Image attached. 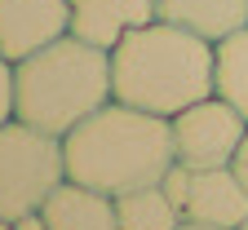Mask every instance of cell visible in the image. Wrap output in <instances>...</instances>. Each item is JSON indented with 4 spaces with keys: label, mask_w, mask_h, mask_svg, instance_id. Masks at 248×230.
Here are the masks:
<instances>
[{
    "label": "cell",
    "mask_w": 248,
    "mask_h": 230,
    "mask_svg": "<svg viewBox=\"0 0 248 230\" xmlns=\"http://www.w3.org/2000/svg\"><path fill=\"white\" fill-rule=\"evenodd\" d=\"M111 89L115 102L173 120L217 93V45L155 18L111 49Z\"/></svg>",
    "instance_id": "6da1fadb"
},
{
    "label": "cell",
    "mask_w": 248,
    "mask_h": 230,
    "mask_svg": "<svg viewBox=\"0 0 248 230\" xmlns=\"http://www.w3.org/2000/svg\"><path fill=\"white\" fill-rule=\"evenodd\" d=\"M62 155H67L71 182L93 186L111 199L142 186H160L164 173L177 164L173 124L164 115H151L124 102H107L98 115L71 128L62 138Z\"/></svg>",
    "instance_id": "7a4b0ae2"
},
{
    "label": "cell",
    "mask_w": 248,
    "mask_h": 230,
    "mask_svg": "<svg viewBox=\"0 0 248 230\" xmlns=\"http://www.w3.org/2000/svg\"><path fill=\"white\" fill-rule=\"evenodd\" d=\"M107 102H115L107 49L62 36L14 62V115L49 138H67Z\"/></svg>",
    "instance_id": "3957f363"
},
{
    "label": "cell",
    "mask_w": 248,
    "mask_h": 230,
    "mask_svg": "<svg viewBox=\"0 0 248 230\" xmlns=\"http://www.w3.org/2000/svg\"><path fill=\"white\" fill-rule=\"evenodd\" d=\"M62 182H67L62 138H49L22 120L0 124V221L40 213Z\"/></svg>",
    "instance_id": "277c9868"
},
{
    "label": "cell",
    "mask_w": 248,
    "mask_h": 230,
    "mask_svg": "<svg viewBox=\"0 0 248 230\" xmlns=\"http://www.w3.org/2000/svg\"><path fill=\"white\" fill-rule=\"evenodd\" d=\"M169 124H173L177 164H186V169H231L244 138H248V120L217 93L186 107Z\"/></svg>",
    "instance_id": "5b68a950"
},
{
    "label": "cell",
    "mask_w": 248,
    "mask_h": 230,
    "mask_svg": "<svg viewBox=\"0 0 248 230\" xmlns=\"http://www.w3.org/2000/svg\"><path fill=\"white\" fill-rule=\"evenodd\" d=\"M71 36V0H0V53L22 62Z\"/></svg>",
    "instance_id": "8992f818"
},
{
    "label": "cell",
    "mask_w": 248,
    "mask_h": 230,
    "mask_svg": "<svg viewBox=\"0 0 248 230\" xmlns=\"http://www.w3.org/2000/svg\"><path fill=\"white\" fill-rule=\"evenodd\" d=\"M155 18V0H71V36L107 53Z\"/></svg>",
    "instance_id": "52a82bcc"
},
{
    "label": "cell",
    "mask_w": 248,
    "mask_h": 230,
    "mask_svg": "<svg viewBox=\"0 0 248 230\" xmlns=\"http://www.w3.org/2000/svg\"><path fill=\"white\" fill-rule=\"evenodd\" d=\"M182 217L204 221V226H222V230H239L248 221V190L235 177V169H195Z\"/></svg>",
    "instance_id": "ba28073f"
},
{
    "label": "cell",
    "mask_w": 248,
    "mask_h": 230,
    "mask_svg": "<svg viewBox=\"0 0 248 230\" xmlns=\"http://www.w3.org/2000/svg\"><path fill=\"white\" fill-rule=\"evenodd\" d=\"M45 221L49 230H120V217H115V199L93 186H80V182H62L49 199H45Z\"/></svg>",
    "instance_id": "9c48e42d"
},
{
    "label": "cell",
    "mask_w": 248,
    "mask_h": 230,
    "mask_svg": "<svg viewBox=\"0 0 248 230\" xmlns=\"http://www.w3.org/2000/svg\"><path fill=\"white\" fill-rule=\"evenodd\" d=\"M164 22H177L186 31H200L204 40H226L231 31L248 27V0H155Z\"/></svg>",
    "instance_id": "30bf717a"
},
{
    "label": "cell",
    "mask_w": 248,
    "mask_h": 230,
    "mask_svg": "<svg viewBox=\"0 0 248 230\" xmlns=\"http://www.w3.org/2000/svg\"><path fill=\"white\" fill-rule=\"evenodd\" d=\"M115 217L120 230H177L182 226V208L164 195V186H142L115 199Z\"/></svg>",
    "instance_id": "8fae6325"
},
{
    "label": "cell",
    "mask_w": 248,
    "mask_h": 230,
    "mask_svg": "<svg viewBox=\"0 0 248 230\" xmlns=\"http://www.w3.org/2000/svg\"><path fill=\"white\" fill-rule=\"evenodd\" d=\"M217 97H226L248 120V27L217 40Z\"/></svg>",
    "instance_id": "7c38bea8"
},
{
    "label": "cell",
    "mask_w": 248,
    "mask_h": 230,
    "mask_svg": "<svg viewBox=\"0 0 248 230\" xmlns=\"http://www.w3.org/2000/svg\"><path fill=\"white\" fill-rule=\"evenodd\" d=\"M191 177H195V169H186V164H173V169L164 173V195L177 204V208H186V195H191Z\"/></svg>",
    "instance_id": "4fadbf2b"
},
{
    "label": "cell",
    "mask_w": 248,
    "mask_h": 230,
    "mask_svg": "<svg viewBox=\"0 0 248 230\" xmlns=\"http://www.w3.org/2000/svg\"><path fill=\"white\" fill-rule=\"evenodd\" d=\"M18 120L14 115V62L0 53V124H9Z\"/></svg>",
    "instance_id": "5bb4252c"
},
{
    "label": "cell",
    "mask_w": 248,
    "mask_h": 230,
    "mask_svg": "<svg viewBox=\"0 0 248 230\" xmlns=\"http://www.w3.org/2000/svg\"><path fill=\"white\" fill-rule=\"evenodd\" d=\"M14 230H49V221H45V213H27L14 221Z\"/></svg>",
    "instance_id": "9a60e30c"
},
{
    "label": "cell",
    "mask_w": 248,
    "mask_h": 230,
    "mask_svg": "<svg viewBox=\"0 0 248 230\" xmlns=\"http://www.w3.org/2000/svg\"><path fill=\"white\" fill-rule=\"evenodd\" d=\"M231 169H235V177H239V182H244V190H248V138H244V146H239V155H235Z\"/></svg>",
    "instance_id": "2e32d148"
},
{
    "label": "cell",
    "mask_w": 248,
    "mask_h": 230,
    "mask_svg": "<svg viewBox=\"0 0 248 230\" xmlns=\"http://www.w3.org/2000/svg\"><path fill=\"white\" fill-rule=\"evenodd\" d=\"M177 230H222V226H204V221H186V217H182Z\"/></svg>",
    "instance_id": "e0dca14e"
},
{
    "label": "cell",
    "mask_w": 248,
    "mask_h": 230,
    "mask_svg": "<svg viewBox=\"0 0 248 230\" xmlns=\"http://www.w3.org/2000/svg\"><path fill=\"white\" fill-rule=\"evenodd\" d=\"M0 230H14V221H0Z\"/></svg>",
    "instance_id": "ac0fdd59"
},
{
    "label": "cell",
    "mask_w": 248,
    "mask_h": 230,
    "mask_svg": "<svg viewBox=\"0 0 248 230\" xmlns=\"http://www.w3.org/2000/svg\"><path fill=\"white\" fill-rule=\"evenodd\" d=\"M239 230H248V221H244V226H239Z\"/></svg>",
    "instance_id": "d6986e66"
}]
</instances>
